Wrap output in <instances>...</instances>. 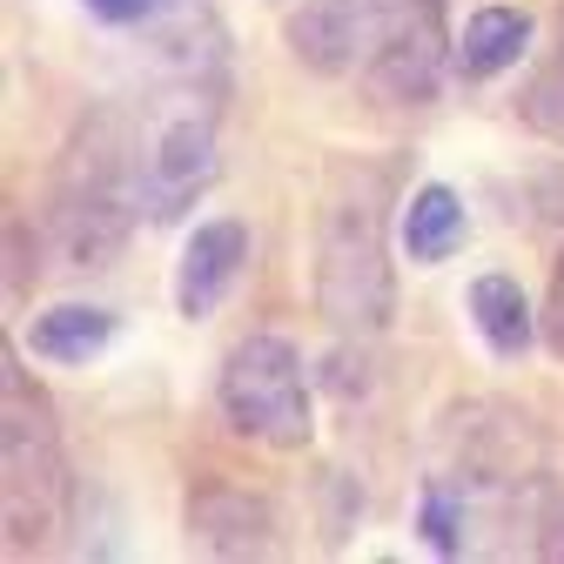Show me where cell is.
I'll return each mask as SVG.
<instances>
[{
    "mask_svg": "<svg viewBox=\"0 0 564 564\" xmlns=\"http://www.w3.org/2000/svg\"><path fill=\"white\" fill-rule=\"evenodd\" d=\"M290 54L329 82H357L383 108L437 101L457 54L444 0H303L290 14Z\"/></svg>",
    "mask_w": 564,
    "mask_h": 564,
    "instance_id": "cell-1",
    "label": "cell"
},
{
    "mask_svg": "<svg viewBox=\"0 0 564 564\" xmlns=\"http://www.w3.org/2000/svg\"><path fill=\"white\" fill-rule=\"evenodd\" d=\"M141 216L134 195V149L115 115H88L61 149L47 182V242L61 269H108Z\"/></svg>",
    "mask_w": 564,
    "mask_h": 564,
    "instance_id": "cell-2",
    "label": "cell"
},
{
    "mask_svg": "<svg viewBox=\"0 0 564 564\" xmlns=\"http://www.w3.org/2000/svg\"><path fill=\"white\" fill-rule=\"evenodd\" d=\"M383 175H343L316 229V310L343 336H383L397 310V275L383 249Z\"/></svg>",
    "mask_w": 564,
    "mask_h": 564,
    "instance_id": "cell-3",
    "label": "cell"
},
{
    "mask_svg": "<svg viewBox=\"0 0 564 564\" xmlns=\"http://www.w3.org/2000/svg\"><path fill=\"white\" fill-rule=\"evenodd\" d=\"M67 457H61V431L47 397L28 383V370L8 357L0 377V511H8V544H47V531L67 511Z\"/></svg>",
    "mask_w": 564,
    "mask_h": 564,
    "instance_id": "cell-4",
    "label": "cell"
},
{
    "mask_svg": "<svg viewBox=\"0 0 564 564\" xmlns=\"http://www.w3.org/2000/svg\"><path fill=\"white\" fill-rule=\"evenodd\" d=\"M216 403L242 437H256L269 451H303L316 437L310 370L290 336H242L216 377Z\"/></svg>",
    "mask_w": 564,
    "mask_h": 564,
    "instance_id": "cell-5",
    "label": "cell"
},
{
    "mask_svg": "<svg viewBox=\"0 0 564 564\" xmlns=\"http://www.w3.org/2000/svg\"><path fill=\"white\" fill-rule=\"evenodd\" d=\"M216 115L208 108H182L169 121H155L141 134V155H134V195H141V216L149 223H182L188 208L208 195L216 182Z\"/></svg>",
    "mask_w": 564,
    "mask_h": 564,
    "instance_id": "cell-6",
    "label": "cell"
},
{
    "mask_svg": "<svg viewBox=\"0 0 564 564\" xmlns=\"http://www.w3.org/2000/svg\"><path fill=\"white\" fill-rule=\"evenodd\" d=\"M249 262V229L236 216H216V223H195L188 242H182V262H175V310L188 323L216 316L223 296L236 290V275Z\"/></svg>",
    "mask_w": 564,
    "mask_h": 564,
    "instance_id": "cell-7",
    "label": "cell"
},
{
    "mask_svg": "<svg viewBox=\"0 0 564 564\" xmlns=\"http://www.w3.org/2000/svg\"><path fill=\"white\" fill-rule=\"evenodd\" d=\"M188 538L216 557H269L275 551V505L236 484H202L188 498Z\"/></svg>",
    "mask_w": 564,
    "mask_h": 564,
    "instance_id": "cell-8",
    "label": "cell"
},
{
    "mask_svg": "<svg viewBox=\"0 0 564 564\" xmlns=\"http://www.w3.org/2000/svg\"><path fill=\"white\" fill-rule=\"evenodd\" d=\"M397 236H403V256H410V262H423V269L451 262V256L464 249V236H470L464 195H457L451 182H423V188H410V202H403V223H397Z\"/></svg>",
    "mask_w": 564,
    "mask_h": 564,
    "instance_id": "cell-9",
    "label": "cell"
},
{
    "mask_svg": "<svg viewBox=\"0 0 564 564\" xmlns=\"http://www.w3.org/2000/svg\"><path fill=\"white\" fill-rule=\"evenodd\" d=\"M531 14L524 8H477L470 21H464V34H457V54H451V67L464 82H490V75H505V67H518L524 54H531Z\"/></svg>",
    "mask_w": 564,
    "mask_h": 564,
    "instance_id": "cell-10",
    "label": "cell"
},
{
    "mask_svg": "<svg viewBox=\"0 0 564 564\" xmlns=\"http://www.w3.org/2000/svg\"><path fill=\"white\" fill-rule=\"evenodd\" d=\"M108 343H115V310H101V303H54L28 323V349L41 364H67V370L95 364Z\"/></svg>",
    "mask_w": 564,
    "mask_h": 564,
    "instance_id": "cell-11",
    "label": "cell"
},
{
    "mask_svg": "<svg viewBox=\"0 0 564 564\" xmlns=\"http://www.w3.org/2000/svg\"><path fill=\"white\" fill-rule=\"evenodd\" d=\"M470 323L490 343V357H505V364H518L538 343V316H531V303L518 290V275H505V269H490V275L470 282Z\"/></svg>",
    "mask_w": 564,
    "mask_h": 564,
    "instance_id": "cell-12",
    "label": "cell"
},
{
    "mask_svg": "<svg viewBox=\"0 0 564 564\" xmlns=\"http://www.w3.org/2000/svg\"><path fill=\"white\" fill-rule=\"evenodd\" d=\"M524 121L538 128V134H551V141H564V54L544 67V75L531 82V95H524Z\"/></svg>",
    "mask_w": 564,
    "mask_h": 564,
    "instance_id": "cell-13",
    "label": "cell"
},
{
    "mask_svg": "<svg viewBox=\"0 0 564 564\" xmlns=\"http://www.w3.org/2000/svg\"><path fill=\"white\" fill-rule=\"evenodd\" d=\"M82 8L95 21H108V28H141V21H155L169 0H82Z\"/></svg>",
    "mask_w": 564,
    "mask_h": 564,
    "instance_id": "cell-14",
    "label": "cell"
},
{
    "mask_svg": "<svg viewBox=\"0 0 564 564\" xmlns=\"http://www.w3.org/2000/svg\"><path fill=\"white\" fill-rule=\"evenodd\" d=\"M544 336H551V349L564 357V249L551 262V290H544Z\"/></svg>",
    "mask_w": 564,
    "mask_h": 564,
    "instance_id": "cell-15",
    "label": "cell"
},
{
    "mask_svg": "<svg viewBox=\"0 0 564 564\" xmlns=\"http://www.w3.org/2000/svg\"><path fill=\"white\" fill-rule=\"evenodd\" d=\"M538 557H564V505H551L544 518H538V544H531Z\"/></svg>",
    "mask_w": 564,
    "mask_h": 564,
    "instance_id": "cell-16",
    "label": "cell"
}]
</instances>
